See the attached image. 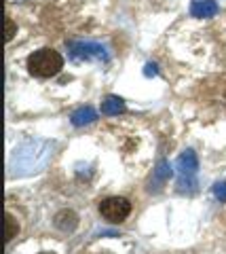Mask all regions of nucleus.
I'll return each mask as SVG.
<instances>
[{
  "mask_svg": "<svg viewBox=\"0 0 226 254\" xmlns=\"http://www.w3.org/2000/svg\"><path fill=\"white\" fill-rule=\"evenodd\" d=\"M41 254H55V252H41Z\"/></svg>",
  "mask_w": 226,
  "mask_h": 254,
  "instance_id": "4468645a",
  "label": "nucleus"
},
{
  "mask_svg": "<svg viewBox=\"0 0 226 254\" xmlns=\"http://www.w3.org/2000/svg\"><path fill=\"white\" fill-rule=\"evenodd\" d=\"M169 178H171V165H169V161H165V159H161L157 170H154V180L163 185V182H167Z\"/></svg>",
  "mask_w": 226,
  "mask_h": 254,
  "instance_id": "1a4fd4ad",
  "label": "nucleus"
},
{
  "mask_svg": "<svg viewBox=\"0 0 226 254\" xmlns=\"http://www.w3.org/2000/svg\"><path fill=\"white\" fill-rule=\"evenodd\" d=\"M72 119V125H76V127H83V125H89V123H93L97 119V113L93 110L91 106H85V108H79L76 113L70 117Z\"/></svg>",
  "mask_w": 226,
  "mask_h": 254,
  "instance_id": "6e6552de",
  "label": "nucleus"
},
{
  "mask_svg": "<svg viewBox=\"0 0 226 254\" xmlns=\"http://www.w3.org/2000/svg\"><path fill=\"white\" fill-rule=\"evenodd\" d=\"M64 68V58L59 51L51 49V47H43L34 53L28 55V72L38 78H51L61 72Z\"/></svg>",
  "mask_w": 226,
  "mask_h": 254,
  "instance_id": "f257e3e1",
  "label": "nucleus"
},
{
  "mask_svg": "<svg viewBox=\"0 0 226 254\" xmlns=\"http://www.w3.org/2000/svg\"><path fill=\"white\" fill-rule=\"evenodd\" d=\"M53 225H55L59 231L70 233V231H74V229L79 227V216H76L72 210H61V212L55 214V220H53Z\"/></svg>",
  "mask_w": 226,
  "mask_h": 254,
  "instance_id": "423d86ee",
  "label": "nucleus"
},
{
  "mask_svg": "<svg viewBox=\"0 0 226 254\" xmlns=\"http://www.w3.org/2000/svg\"><path fill=\"white\" fill-rule=\"evenodd\" d=\"M176 168H178V174H180V185H184V182L194 185V174L199 170V159L192 150H184V153L178 157Z\"/></svg>",
  "mask_w": 226,
  "mask_h": 254,
  "instance_id": "7ed1b4c3",
  "label": "nucleus"
},
{
  "mask_svg": "<svg viewBox=\"0 0 226 254\" xmlns=\"http://www.w3.org/2000/svg\"><path fill=\"white\" fill-rule=\"evenodd\" d=\"M214 195H216V199L226 201V182H218L214 187Z\"/></svg>",
  "mask_w": 226,
  "mask_h": 254,
  "instance_id": "9b49d317",
  "label": "nucleus"
},
{
  "mask_svg": "<svg viewBox=\"0 0 226 254\" xmlns=\"http://www.w3.org/2000/svg\"><path fill=\"white\" fill-rule=\"evenodd\" d=\"M157 72H159V70H157V66H154V64H146V70H144L146 76H154Z\"/></svg>",
  "mask_w": 226,
  "mask_h": 254,
  "instance_id": "ddd939ff",
  "label": "nucleus"
},
{
  "mask_svg": "<svg viewBox=\"0 0 226 254\" xmlns=\"http://www.w3.org/2000/svg\"><path fill=\"white\" fill-rule=\"evenodd\" d=\"M4 28H6L4 38H6V41H11V38L15 36V32H17V28H15V23H13L11 17H6V19H4Z\"/></svg>",
  "mask_w": 226,
  "mask_h": 254,
  "instance_id": "f8f14e48",
  "label": "nucleus"
},
{
  "mask_svg": "<svg viewBox=\"0 0 226 254\" xmlns=\"http://www.w3.org/2000/svg\"><path fill=\"white\" fill-rule=\"evenodd\" d=\"M4 225H6V229H4V240H6V242H11L13 237L19 233V225H17V220L13 218V214H6Z\"/></svg>",
  "mask_w": 226,
  "mask_h": 254,
  "instance_id": "9d476101",
  "label": "nucleus"
},
{
  "mask_svg": "<svg viewBox=\"0 0 226 254\" xmlns=\"http://www.w3.org/2000/svg\"><path fill=\"white\" fill-rule=\"evenodd\" d=\"M99 214L108 220V222H123L125 218L131 214V203L125 197H106L99 203Z\"/></svg>",
  "mask_w": 226,
  "mask_h": 254,
  "instance_id": "f03ea898",
  "label": "nucleus"
},
{
  "mask_svg": "<svg viewBox=\"0 0 226 254\" xmlns=\"http://www.w3.org/2000/svg\"><path fill=\"white\" fill-rule=\"evenodd\" d=\"M70 53L74 60H99V62H108V53L102 45L97 43H72L70 45Z\"/></svg>",
  "mask_w": 226,
  "mask_h": 254,
  "instance_id": "20e7f679",
  "label": "nucleus"
},
{
  "mask_svg": "<svg viewBox=\"0 0 226 254\" xmlns=\"http://www.w3.org/2000/svg\"><path fill=\"white\" fill-rule=\"evenodd\" d=\"M216 13H218L216 0H192V4H190V15L197 19H209Z\"/></svg>",
  "mask_w": 226,
  "mask_h": 254,
  "instance_id": "39448f33",
  "label": "nucleus"
},
{
  "mask_svg": "<svg viewBox=\"0 0 226 254\" xmlns=\"http://www.w3.org/2000/svg\"><path fill=\"white\" fill-rule=\"evenodd\" d=\"M127 106H125V102L121 98H116V95H108V98L102 102V113L108 115V117H114V115H123Z\"/></svg>",
  "mask_w": 226,
  "mask_h": 254,
  "instance_id": "0eeeda50",
  "label": "nucleus"
}]
</instances>
